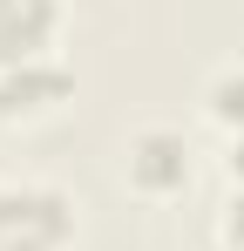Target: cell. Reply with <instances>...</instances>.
Segmentation results:
<instances>
[{"mask_svg": "<svg viewBox=\"0 0 244 251\" xmlns=\"http://www.w3.org/2000/svg\"><path fill=\"white\" fill-rule=\"evenodd\" d=\"M81 231L75 197L41 176H7L0 183V251H68Z\"/></svg>", "mask_w": 244, "mask_h": 251, "instance_id": "6da1fadb", "label": "cell"}, {"mask_svg": "<svg viewBox=\"0 0 244 251\" xmlns=\"http://www.w3.org/2000/svg\"><path fill=\"white\" fill-rule=\"evenodd\" d=\"M122 170H129V190H143V197H183L190 190V136L170 123H149L129 136V156H122Z\"/></svg>", "mask_w": 244, "mask_h": 251, "instance_id": "7a4b0ae2", "label": "cell"}, {"mask_svg": "<svg viewBox=\"0 0 244 251\" xmlns=\"http://www.w3.org/2000/svg\"><path fill=\"white\" fill-rule=\"evenodd\" d=\"M75 75L48 54V61H21V68H0V123H34L48 109L68 102Z\"/></svg>", "mask_w": 244, "mask_h": 251, "instance_id": "3957f363", "label": "cell"}, {"mask_svg": "<svg viewBox=\"0 0 244 251\" xmlns=\"http://www.w3.org/2000/svg\"><path fill=\"white\" fill-rule=\"evenodd\" d=\"M61 34V0H0V68L48 61Z\"/></svg>", "mask_w": 244, "mask_h": 251, "instance_id": "277c9868", "label": "cell"}, {"mask_svg": "<svg viewBox=\"0 0 244 251\" xmlns=\"http://www.w3.org/2000/svg\"><path fill=\"white\" fill-rule=\"evenodd\" d=\"M203 116H210L217 129H231V136H244V61H231V68L210 75V88H203Z\"/></svg>", "mask_w": 244, "mask_h": 251, "instance_id": "5b68a950", "label": "cell"}, {"mask_svg": "<svg viewBox=\"0 0 244 251\" xmlns=\"http://www.w3.org/2000/svg\"><path fill=\"white\" fill-rule=\"evenodd\" d=\"M217 238H224L231 251H244V190H231V197H224V217H217Z\"/></svg>", "mask_w": 244, "mask_h": 251, "instance_id": "8992f818", "label": "cell"}, {"mask_svg": "<svg viewBox=\"0 0 244 251\" xmlns=\"http://www.w3.org/2000/svg\"><path fill=\"white\" fill-rule=\"evenodd\" d=\"M224 170H231V183L244 190V136H231V156H224Z\"/></svg>", "mask_w": 244, "mask_h": 251, "instance_id": "52a82bcc", "label": "cell"}]
</instances>
